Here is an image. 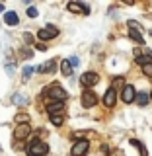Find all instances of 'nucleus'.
Returning a JSON list of instances; mask_svg holds the SVG:
<instances>
[{"mask_svg": "<svg viewBox=\"0 0 152 156\" xmlns=\"http://www.w3.org/2000/svg\"><path fill=\"white\" fill-rule=\"evenodd\" d=\"M62 121H65V119H62V115H53V117H51V123L55 125V127H61Z\"/></svg>", "mask_w": 152, "mask_h": 156, "instance_id": "obj_21", "label": "nucleus"}, {"mask_svg": "<svg viewBox=\"0 0 152 156\" xmlns=\"http://www.w3.org/2000/svg\"><path fill=\"white\" fill-rule=\"evenodd\" d=\"M129 37L133 39V41H136L139 45H144V39H143V33H140V31H135V29H129Z\"/></svg>", "mask_w": 152, "mask_h": 156, "instance_id": "obj_16", "label": "nucleus"}, {"mask_svg": "<svg viewBox=\"0 0 152 156\" xmlns=\"http://www.w3.org/2000/svg\"><path fill=\"white\" fill-rule=\"evenodd\" d=\"M55 70H57V61H47L43 66L37 68V72H51V74H53Z\"/></svg>", "mask_w": 152, "mask_h": 156, "instance_id": "obj_12", "label": "nucleus"}, {"mask_svg": "<svg viewBox=\"0 0 152 156\" xmlns=\"http://www.w3.org/2000/svg\"><path fill=\"white\" fill-rule=\"evenodd\" d=\"M119 86H123V88L127 86V84H125V80H123V76H117L115 80H113V88H115V90H117Z\"/></svg>", "mask_w": 152, "mask_h": 156, "instance_id": "obj_23", "label": "nucleus"}, {"mask_svg": "<svg viewBox=\"0 0 152 156\" xmlns=\"http://www.w3.org/2000/svg\"><path fill=\"white\" fill-rule=\"evenodd\" d=\"M33 70H35L33 66H26V68H23V80H29L31 74H33Z\"/></svg>", "mask_w": 152, "mask_h": 156, "instance_id": "obj_22", "label": "nucleus"}, {"mask_svg": "<svg viewBox=\"0 0 152 156\" xmlns=\"http://www.w3.org/2000/svg\"><path fill=\"white\" fill-rule=\"evenodd\" d=\"M150 35H152V29H150Z\"/></svg>", "mask_w": 152, "mask_h": 156, "instance_id": "obj_31", "label": "nucleus"}, {"mask_svg": "<svg viewBox=\"0 0 152 156\" xmlns=\"http://www.w3.org/2000/svg\"><path fill=\"white\" fill-rule=\"evenodd\" d=\"M4 12V4H0V14H2Z\"/></svg>", "mask_w": 152, "mask_h": 156, "instance_id": "obj_29", "label": "nucleus"}, {"mask_svg": "<svg viewBox=\"0 0 152 156\" xmlns=\"http://www.w3.org/2000/svg\"><path fill=\"white\" fill-rule=\"evenodd\" d=\"M37 49H39V51H47V45H43V43H37V45H35Z\"/></svg>", "mask_w": 152, "mask_h": 156, "instance_id": "obj_27", "label": "nucleus"}, {"mask_svg": "<svg viewBox=\"0 0 152 156\" xmlns=\"http://www.w3.org/2000/svg\"><path fill=\"white\" fill-rule=\"evenodd\" d=\"M115 101H117V90L111 86L109 90L105 92V96H104V104H105V107H113Z\"/></svg>", "mask_w": 152, "mask_h": 156, "instance_id": "obj_9", "label": "nucleus"}, {"mask_svg": "<svg viewBox=\"0 0 152 156\" xmlns=\"http://www.w3.org/2000/svg\"><path fill=\"white\" fill-rule=\"evenodd\" d=\"M4 22H6L8 26H16L19 22V18H18L16 12H4Z\"/></svg>", "mask_w": 152, "mask_h": 156, "instance_id": "obj_13", "label": "nucleus"}, {"mask_svg": "<svg viewBox=\"0 0 152 156\" xmlns=\"http://www.w3.org/2000/svg\"><path fill=\"white\" fill-rule=\"evenodd\" d=\"M97 104V96L92 90H84L82 92V107H94Z\"/></svg>", "mask_w": 152, "mask_h": 156, "instance_id": "obj_6", "label": "nucleus"}, {"mask_svg": "<svg viewBox=\"0 0 152 156\" xmlns=\"http://www.w3.org/2000/svg\"><path fill=\"white\" fill-rule=\"evenodd\" d=\"M23 39H26V41H27V43H31V41H33V37H31V35H29V33H23Z\"/></svg>", "mask_w": 152, "mask_h": 156, "instance_id": "obj_28", "label": "nucleus"}, {"mask_svg": "<svg viewBox=\"0 0 152 156\" xmlns=\"http://www.w3.org/2000/svg\"><path fill=\"white\" fill-rule=\"evenodd\" d=\"M148 101H150V94H146V92H139V94H136V104L140 107H146Z\"/></svg>", "mask_w": 152, "mask_h": 156, "instance_id": "obj_14", "label": "nucleus"}, {"mask_svg": "<svg viewBox=\"0 0 152 156\" xmlns=\"http://www.w3.org/2000/svg\"><path fill=\"white\" fill-rule=\"evenodd\" d=\"M66 10L72 14H90V8H88V4H82V2H68L66 4Z\"/></svg>", "mask_w": 152, "mask_h": 156, "instance_id": "obj_8", "label": "nucleus"}, {"mask_svg": "<svg viewBox=\"0 0 152 156\" xmlns=\"http://www.w3.org/2000/svg\"><path fill=\"white\" fill-rule=\"evenodd\" d=\"M16 121H18V125H26V123H29V115L19 113V115H16Z\"/></svg>", "mask_w": 152, "mask_h": 156, "instance_id": "obj_20", "label": "nucleus"}, {"mask_svg": "<svg viewBox=\"0 0 152 156\" xmlns=\"http://www.w3.org/2000/svg\"><path fill=\"white\" fill-rule=\"evenodd\" d=\"M150 100H152V92H150Z\"/></svg>", "mask_w": 152, "mask_h": 156, "instance_id": "obj_30", "label": "nucleus"}, {"mask_svg": "<svg viewBox=\"0 0 152 156\" xmlns=\"http://www.w3.org/2000/svg\"><path fill=\"white\" fill-rule=\"evenodd\" d=\"M143 72H144L146 76L152 78V62H150V65H144V66H143Z\"/></svg>", "mask_w": 152, "mask_h": 156, "instance_id": "obj_24", "label": "nucleus"}, {"mask_svg": "<svg viewBox=\"0 0 152 156\" xmlns=\"http://www.w3.org/2000/svg\"><path fill=\"white\" fill-rule=\"evenodd\" d=\"M68 61H70V65H72V66H78V62H80V61H78V57H70Z\"/></svg>", "mask_w": 152, "mask_h": 156, "instance_id": "obj_26", "label": "nucleus"}, {"mask_svg": "<svg viewBox=\"0 0 152 156\" xmlns=\"http://www.w3.org/2000/svg\"><path fill=\"white\" fill-rule=\"evenodd\" d=\"M29 133H31V127H29V123H26V125H18L16 131H14V139H27Z\"/></svg>", "mask_w": 152, "mask_h": 156, "instance_id": "obj_10", "label": "nucleus"}, {"mask_svg": "<svg viewBox=\"0 0 152 156\" xmlns=\"http://www.w3.org/2000/svg\"><path fill=\"white\" fill-rule=\"evenodd\" d=\"M88 148H90V143H88L86 139H82V140H78V143L72 146L70 154H72V156H84V154L88 152Z\"/></svg>", "mask_w": 152, "mask_h": 156, "instance_id": "obj_5", "label": "nucleus"}, {"mask_svg": "<svg viewBox=\"0 0 152 156\" xmlns=\"http://www.w3.org/2000/svg\"><path fill=\"white\" fill-rule=\"evenodd\" d=\"M27 16L29 18H37V8H29L27 10Z\"/></svg>", "mask_w": 152, "mask_h": 156, "instance_id": "obj_25", "label": "nucleus"}, {"mask_svg": "<svg viewBox=\"0 0 152 156\" xmlns=\"http://www.w3.org/2000/svg\"><path fill=\"white\" fill-rule=\"evenodd\" d=\"M131 144H135L136 148L140 150V156H146V148H144V144L140 143V140H136V139H131Z\"/></svg>", "mask_w": 152, "mask_h": 156, "instance_id": "obj_18", "label": "nucleus"}, {"mask_svg": "<svg viewBox=\"0 0 152 156\" xmlns=\"http://www.w3.org/2000/svg\"><path fill=\"white\" fill-rule=\"evenodd\" d=\"M72 68H74V66L70 65V61H62V62H61V72H62V76H70V74H72Z\"/></svg>", "mask_w": 152, "mask_h": 156, "instance_id": "obj_15", "label": "nucleus"}, {"mask_svg": "<svg viewBox=\"0 0 152 156\" xmlns=\"http://www.w3.org/2000/svg\"><path fill=\"white\" fill-rule=\"evenodd\" d=\"M62 107H65V104L62 101H51V104L47 105V111H49V115H61V111H62Z\"/></svg>", "mask_w": 152, "mask_h": 156, "instance_id": "obj_11", "label": "nucleus"}, {"mask_svg": "<svg viewBox=\"0 0 152 156\" xmlns=\"http://www.w3.org/2000/svg\"><path fill=\"white\" fill-rule=\"evenodd\" d=\"M12 104H14V105H23V104H27V100H26L22 94H14V96H12Z\"/></svg>", "mask_w": 152, "mask_h": 156, "instance_id": "obj_17", "label": "nucleus"}, {"mask_svg": "<svg viewBox=\"0 0 152 156\" xmlns=\"http://www.w3.org/2000/svg\"><path fill=\"white\" fill-rule=\"evenodd\" d=\"M121 100H123L125 104H133V101L136 100V92H135V88L131 84H127L123 90H121Z\"/></svg>", "mask_w": 152, "mask_h": 156, "instance_id": "obj_7", "label": "nucleus"}, {"mask_svg": "<svg viewBox=\"0 0 152 156\" xmlns=\"http://www.w3.org/2000/svg\"><path fill=\"white\" fill-rule=\"evenodd\" d=\"M58 35V29L55 26H47V27H43V29H39L37 31V37L41 39V41H45V39H53V37H57Z\"/></svg>", "mask_w": 152, "mask_h": 156, "instance_id": "obj_4", "label": "nucleus"}, {"mask_svg": "<svg viewBox=\"0 0 152 156\" xmlns=\"http://www.w3.org/2000/svg\"><path fill=\"white\" fill-rule=\"evenodd\" d=\"M47 96L51 98V100H55V101H65V100H66V92L62 90L58 84L49 86V88H47Z\"/></svg>", "mask_w": 152, "mask_h": 156, "instance_id": "obj_2", "label": "nucleus"}, {"mask_svg": "<svg viewBox=\"0 0 152 156\" xmlns=\"http://www.w3.org/2000/svg\"><path fill=\"white\" fill-rule=\"evenodd\" d=\"M127 26H129L131 29H135V31H140V33H143V26H140L139 22H135V20H129V22H127Z\"/></svg>", "mask_w": 152, "mask_h": 156, "instance_id": "obj_19", "label": "nucleus"}, {"mask_svg": "<svg viewBox=\"0 0 152 156\" xmlns=\"http://www.w3.org/2000/svg\"><path fill=\"white\" fill-rule=\"evenodd\" d=\"M97 82H100V76H97L96 72H92V70H88V72H84V74L80 76V84L84 88H92V86H96Z\"/></svg>", "mask_w": 152, "mask_h": 156, "instance_id": "obj_3", "label": "nucleus"}, {"mask_svg": "<svg viewBox=\"0 0 152 156\" xmlns=\"http://www.w3.org/2000/svg\"><path fill=\"white\" fill-rule=\"evenodd\" d=\"M47 152H49V146L45 144V143H41V140H31L29 143V146H27V154L29 156H47Z\"/></svg>", "mask_w": 152, "mask_h": 156, "instance_id": "obj_1", "label": "nucleus"}]
</instances>
